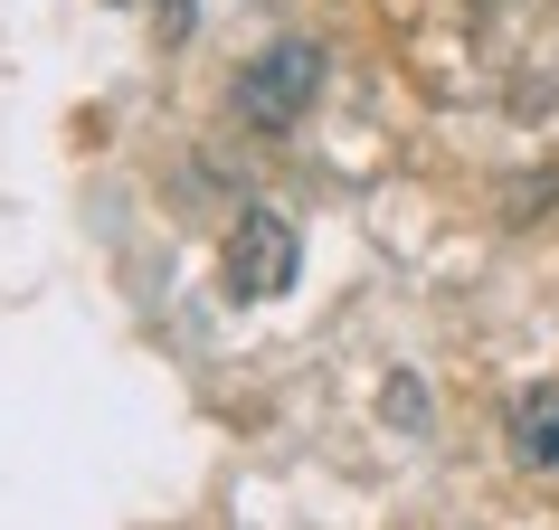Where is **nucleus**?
Wrapping results in <instances>:
<instances>
[{
    "label": "nucleus",
    "mask_w": 559,
    "mask_h": 530,
    "mask_svg": "<svg viewBox=\"0 0 559 530\" xmlns=\"http://www.w3.org/2000/svg\"><path fill=\"white\" fill-rule=\"evenodd\" d=\"M502 445H512V465H522V473H550V465H559V380H540V388L512 398Z\"/></svg>",
    "instance_id": "obj_3"
},
{
    "label": "nucleus",
    "mask_w": 559,
    "mask_h": 530,
    "mask_svg": "<svg viewBox=\"0 0 559 530\" xmlns=\"http://www.w3.org/2000/svg\"><path fill=\"white\" fill-rule=\"evenodd\" d=\"M304 265V237L275 218V208H247V218H228V237H218V275H228L237 303H275L285 285H295Z\"/></svg>",
    "instance_id": "obj_2"
},
{
    "label": "nucleus",
    "mask_w": 559,
    "mask_h": 530,
    "mask_svg": "<svg viewBox=\"0 0 559 530\" xmlns=\"http://www.w3.org/2000/svg\"><path fill=\"white\" fill-rule=\"evenodd\" d=\"M313 95H323V48L313 38H285V48H265L247 76H237V115L257 123V133H295L313 115Z\"/></svg>",
    "instance_id": "obj_1"
},
{
    "label": "nucleus",
    "mask_w": 559,
    "mask_h": 530,
    "mask_svg": "<svg viewBox=\"0 0 559 530\" xmlns=\"http://www.w3.org/2000/svg\"><path fill=\"white\" fill-rule=\"evenodd\" d=\"M474 10H512V0H474Z\"/></svg>",
    "instance_id": "obj_4"
}]
</instances>
